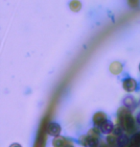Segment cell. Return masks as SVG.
Instances as JSON below:
<instances>
[{"label": "cell", "mask_w": 140, "mask_h": 147, "mask_svg": "<svg viewBox=\"0 0 140 147\" xmlns=\"http://www.w3.org/2000/svg\"><path fill=\"white\" fill-rule=\"evenodd\" d=\"M120 119H121L122 127L126 131L130 132L134 129V119L127 110L120 111Z\"/></svg>", "instance_id": "obj_1"}, {"label": "cell", "mask_w": 140, "mask_h": 147, "mask_svg": "<svg viewBox=\"0 0 140 147\" xmlns=\"http://www.w3.org/2000/svg\"><path fill=\"white\" fill-rule=\"evenodd\" d=\"M61 131H62L61 126H60V124L57 123V122H51V123L48 124V126H47L48 135H50L54 138H57L61 134Z\"/></svg>", "instance_id": "obj_2"}, {"label": "cell", "mask_w": 140, "mask_h": 147, "mask_svg": "<svg viewBox=\"0 0 140 147\" xmlns=\"http://www.w3.org/2000/svg\"><path fill=\"white\" fill-rule=\"evenodd\" d=\"M137 83L133 78H127L123 81V88L128 92H133L136 90Z\"/></svg>", "instance_id": "obj_3"}, {"label": "cell", "mask_w": 140, "mask_h": 147, "mask_svg": "<svg viewBox=\"0 0 140 147\" xmlns=\"http://www.w3.org/2000/svg\"><path fill=\"white\" fill-rule=\"evenodd\" d=\"M83 144L84 147H98L99 140H98V138H96V137L87 135L86 137H84Z\"/></svg>", "instance_id": "obj_4"}, {"label": "cell", "mask_w": 140, "mask_h": 147, "mask_svg": "<svg viewBox=\"0 0 140 147\" xmlns=\"http://www.w3.org/2000/svg\"><path fill=\"white\" fill-rule=\"evenodd\" d=\"M113 128H114L113 123H112L111 120H108V119L99 126V130L101 131V133L106 134V135L111 134V133L113 131Z\"/></svg>", "instance_id": "obj_5"}, {"label": "cell", "mask_w": 140, "mask_h": 147, "mask_svg": "<svg viewBox=\"0 0 140 147\" xmlns=\"http://www.w3.org/2000/svg\"><path fill=\"white\" fill-rule=\"evenodd\" d=\"M107 120V116L104 113H97L93 117V122H94L95 125L100 126L103 122H105Z\"/></svg>", "instance_id": "obj_6"}, {"label": "cell", "mask_w": 140, "mask_h": 147, "mask_svg": "<svg viewBox=\"0 0 140 147\" xmlns=\"http://www.w3.org/2000/svg\"><path fill=\"white\" fill-rule=\"evenodd\" d=\"M129 138L126 135H120L117 138V145L119 147H126L129 143Z\"/></svg>", "instance_id": "obj_7"}, {"label": "cell", "mask_w": 140, "mask_h": 147, "mask_svg": "<svg viewBox=\"0 0 140 147\" xmlns=\"http://www.w3.org/2000/svg\"><path fill=\"white\" fill-rule=\"evenodd\" d=\"M52 144H53L54 147H64L65 145H66V141H65L64 138H61L59 136V137H57L53 140V143Z\"/></svg>", "instance_id": "obj_8"}, {"label": "cell", "mask_w": 140, "mask_h": 147, "mask_svg": "<svg viewBox=\"0 0 140 147\" xmlns=\"http://www.w3.org/2000/svg\"><path fill=\"white\" fill-rule=\"evenodd\" d=\"M131 143L134 146L140 145V134H135L131 138Z\"/></svg>", "instance_id": "obj_9"}, {"label": "cell", "mask_w": 140, "mask_h": 147, "mask_svg": "<svg viewBox=\"0 0 140 147\" xmlns=\"http://www.w3.org/2000/svg\"><path fill=\"white\" fill-rule=\"evenodd\" d=\"M107 142L109 145H114L115 143H117V140L115 138L114 136H108L107 137Z\"/></svg>", "instance_id": "obj_10"}, {"label": "cell", "mask_w": 140, "mask_h": 147, "mask_svg": "<svg viewBox=\"0 0 140 147\" xmlns=\"http://www.w3.org/2000/svg\"><path fill=\"white\" fill-rule=\"evenodd\" d=\"M112 132H113L114 136H120L122 135V128L121 127H116Z\"/></svg>", "instance_id": "obj_11"}, {"label": "cell", "mask_w": 140, "mask_h": 147, "mask_svg": "<svg viewBox=\"0 0 140 147\" xmlns=\"http://www.w3.org/2000/svg\"><path fill=\"white\" fill-rule=\"evenodd\" d=\"M10 147H22V146H21L20 144H18V143H13Z\"/></svg>", "instance_id": "obj_12"}, {"label": "cell", "mask_w": 140, "mask_h": 147, "mask_svg": "<svg viewBox=\"0 0 140 147\" xmlns=\"http://www.w3.org/2000/svg\"><path fill=\"white\" fill-rule=\"evenodd\" d=\"M136 121H137V123L138 124H140V113L137 115V116H136Z\"/></svg>", "instance_id": "obj_13"}, {"label": "cell", "mask_w": 140, "mask_h": 147, "mask_svg": "<svg viewBox=\"0 0 140 147\" xmlns=\"http://www.w3.org/2000/svg\"><path fill=\"white\" fill-rule=\"evenodd\" d=\"M64 147H74V146L71 145V144H66V145H65Z\"/></svg>", "instance_id": "obj_14"}, {"label": "cell", "mask_w": 140, "mask_h": 147, "mask_svg": "<svg viewBox=\"0 0 140 147\" xmlns=\"http://www.w3.org/2000/svg\"><path fill=\"white\" fill-rule=\"evenodd\" d=\"M139 70H140V65H139Z\"/></svg>", "instance_id": "obj_15"}]
</instances>
